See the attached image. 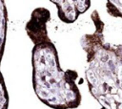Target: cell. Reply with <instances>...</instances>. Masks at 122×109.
<instances>
[{
	"label": "cell",
	"mask_w": 122,
	"mask_h": 109,
	"mask_svg": "<svg viewBox=\"0 0 122 109\" xmlns=\"http://www.w3.org/2000/svg\"><path fill=\"white\" fill-rule=\"evenodd\" d=\"M7 30H8V11L5 1L0 0V66L5 51ZM9 100H10L9 93L5 84V78L0 70V109H8Z\"/></svg>",
	"instance_id": "obj_1"
},
{
	"label": "cell",
	"mask_w": 122,
	"mask_h": 109,
	"mask_svg": "<svg viewBox=\"0 0 122 109\" xmlns=\"http://www.w3.org/2000/svg\"><path fill=\"white\" fill-rule=\"evenodd\" d=\"M49 16V11L45 9L38 8L31 13L30 20L26 24V32L35 45L46 43L47 33L45 23Z\"/></svg>",
	"instance_id": "obj_2"
}]
</instances>
